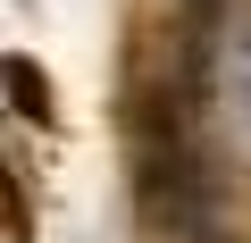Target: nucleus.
Wrapping results in <instances>:
<instances>
[{
  "label": "nucleus",
  "mask_w": 251,
  "mask_h": 243,
  "mask_svg": "<svg viewBox=\"0 0 251 243\" xmlns=\"http://www.w3.org/2000/svg\"><path fill=\"white\" fill-rule=\"evenodd\" d=\"M9 92H17V117H50V76L34 59H9Z\"/></svg>",
  "instance_id": "obj_1"
},
{
  "label": "nucleus",
  "mask_w": 251,
  "mask_h": 243,
  "mask_svg": "<svg viewBox=\"0 0 251 243\" xmlns=\"http://www.w3.org/2000/svg\"><path fill=\"white\" fill-rule=\"evenodd\" d=\"M0 201H9V243H34V210H25V185H17V176H9Z\"/></svg>",
  "instance_id": "obj_2"
}]
</instances>
